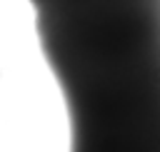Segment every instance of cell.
<instances>
[{
	"instance_id": "obj_1",
	"label": "cell",
	"mask_w": 160,
	"mask_h": 152,
	"mask_svg": "<svg viewBox=\"0 0 160 152\" xmlns=\"http://www.w3.org/2000/svg\"><path fill=\"white\" fill-rule=\"evenodd\" d=\"M65 85L75 152L155 150V0H35Z\"/></svg>"
}]
</instances>
